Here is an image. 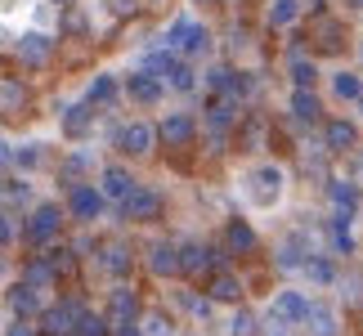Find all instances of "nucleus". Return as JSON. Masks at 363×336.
Listing matches in <instances>:
<instances>
[{
  "label": "nucleus",
  "mask_w": 363,
  "mask_h": 336,
  "mask_svg": "<svg viewBox=\"0 0 363 336\" xmlns=\"http://www.w3.org/2000/svg\"><path fill=\"white\" fill-rule=\"evenodd\" d=\"M283 193H287V175H283V166H274V162H260L242 175V198L256 206V211H274V206L283 202Z\"/></svg>",
  "instance_id": "nucleus-1"
},
{
  "label": "nucleus",
  "mask_w": 363,
  "mask_h": 336,
  "mask_svg": "<svg viewBox=\"0 0 363 336\" xmlns=\"http://www.w3.org/2000/svg\"><path fill=\"white\" fill-rule=\"evenodd\" d=\"M162 193H152V189H144V184H135L130 193L121 198V215L130 220V224H152V220H162Z\"/></svg>",
  "instance_id": "nucleus-2"
},
{
  "label": "nucleus",
  "mask_w": 363,
  "mask_h": 336,
  "mask_svg": "<svg viewBox=\"0 0 363 336\" xmlns=\"http://www.w3.org/2000/svg\"><path fill=\"white\" fill-rule=\"evenodd\" d=\"M59 229H63V211L54 202H45V206H36L32 211V220L23 224V237L32 247H45V242H54V237H59Z\"/></svg>",
  "instance_id": "nucleus-3"
},
{
  "label": "nucleus",
  "mask_w": 363,
  "mask_h": 336,
  "mask_svg": "<svg viewBox=\"0 0 363 336\" xmlns=\"http://www.w3.org/2000/svg\"><path fill=\"white\" fill-rule=\"evenodd\" d=\"M117 148L125 152V157H148L152 148H157V125L148 121H125L117 130Z\"/></svg>",
  "instance_id": "nucleus-4"
},
{
  "label": "nucleus",
  "mask_w": 363,
  "mask_h": 336,
  "mask_svg": "<svg viewBox=\"0 0 363 336\" xmlns=\"http://www.w3.org/2000/svg\"><path fill=\"white\" fill-rule=\"evenodd\" d=\"M104 206H108V198H104L94 184H72V189H67V211H72L77 220H86V224L99 220Z\"/></svg>",
  "instance_id": "nucleus-5"
},
{
  "label": "nucleus",
  "mask_w": 363,
  "mask_h": 336,
  "mask_svg": "<svg viewBox=\"0 0 363 336\" xmlns=\"http://www.w3.org/2000/svg\"><path fill=\"white\" fill-rule=\"evenodd\" d=\"M157 139L166 148H189L193 139H198V121H193L189 112H171V117L157 125Z\"/></svg>",
  "instance_id": "nucleus-6"
},
{
  "label": "nucleus",
  "mask_w": 363,
  "mask_h": 336,
  "mask_svg": "<svg viewBox=\"0 0 363 336\" xmlns=\"http://www.w3.org/2000/svg\"><path fill=\"white\" fill-rule=\"evenodd\" d=\"M301 327L310 336H341V314L337 305H323V301H310V310H305Z\"/></svg>",
  "instance_id": "nucleus-7"
},
{
  "label": "nucleus",
  "mask_w": 363,
  "mask_h": 336,
  "mask_svg": "<svg viewBox=\"0 0 363 336\" xmlns=\"http://www.w3.org/2000/svg\"><path fill=\"white\" fill-rule=\"evenodd\" d=\"M323 148H328V152H354V148H359V125L345 121V117L323 121Z\"/></svg>",
  "instance_id": "nucleus-8"
},
{
  "label": "nucleus",
  "mask_w": 363,
  "mask_h": 336,
  "mask_svg": "<svg viewBox=\"0 0 363 336\" xmlns=\"http://www.w3.org/2000/svg\"><path fill=\"white\" fill-rule=\"evenodd\" d=\"M125 99H135V103H144V108H152V103H162V94H166V86L152 72H130L125 77Z\"/></svg>",
  "instance_id": "nucleus-9"
},
{
  "label": "nucleus",
  "mask_w": 363,
  "mask_h": 336,
  "mask_svg": "<svg viewBox=\"0 0 363 336\" xmlns=\"http://www.w3.org/2000/svg\"><path fill=\"white\" fill-rule=\"evenodd\" d=\"M77 314H81V305L77 301H63V305L40 310L36 318H40V332H45V336H67V332H72V323H77Z\"/></svg>",
  "instance_id": "nucleus-10"
},
{
  "label": "nucleus",
  "mask_w": 363,
  "mask_h": 336,
  "mask_svg": "<svg viewBox=\"0 0 363 336\" xmlns=\"http://www.w3.org/2000/svg\"><path fill=\"white\" fill-rule=\"evenodd\" d=\"M9 310H13V318H36L40 310H45V296H40V287H32L23 278V283L9 287Z\"/></svg>",
  "instance_id": "nucleus-11"
},
{
  "label": "nucleus",
  "mask_w": 363,
  "mask_h": 336,
  "mask_svg": "<svg viewBox=\"0 0 363 336\" xmlns=\"http://www.w3.org/2000/svg\"><path fill=\"white\" fill-rule=\"evenodd\" d=\"M18 59L27 63V67H45L50 63V54H54V40L45 36V32H27V36H18Z\"/></svg>",
  "instance_id": "nucleus-12"
},
{
  "label": "nucleus",
  "mask_w": 363,
  "mask_h": 336,
  "mask_svg": "<svg viewBox=\"0 0 363 336\" xmlns=\"http://www.w3.org/2000/svg\"><path fill=\"white\" fill-rule=\"evenodd\" d=\"M211 269H216L211 247H202V242H184V247H179V274H189V278H206Z\"/></svg>",
  "instance_id": "nucleus-13"
},
{
  "label": "nucleus",
  "mask_w": 363,
  "mask_h": 336,
  "mask_svg": "<svg viewBox=\"0 0 363 336\" xmlns=\"http://www.w3.org/2000/svg\"><path fill=\"white\" fill-rule=\"evenodd\" d=\"M135 184H139V179L125 171V166H104V171H99V193H104L108 202H121Z\"/></svg>",
  "instance_id": "nucleus-14"
},
{
  "label": "nucleus",
  "mask_w": 363,
  "mask_h": 336,
  "mask_svg": "<svg viewBox=\"0 0 363 336\" xmlns=\"http://www.w3.org/2000/svg\"><path fill=\"white\" fill-rule=\"evenodd\" d=\"M287 108H291V117H296L301 125H318V121H323V103H318L314 90H291Z\"/></svg>",
  "instance_id": "nucleus-15"
},
{
  "label": "nucleus",
  "mask_w": 363,
  "mask_h": 336,
  "mask_svg": "<svg viewBox=\"0 0 363 336\" xmlns=\"http://www.w3.org/2000/svg\"><path fill=\"white\" fill-rule=\"evenodd\" d=\"M305 310H310V296H305V291H278L269 314H274V318H283V323H301Z\"/></svg>",
  "instance_id": "nucleus-16"
},
{
  "label": "nucleus",
  "mask_w": 363,
  "mask_h": 336,
  "mask_svg": "<svg viewBox=\"0 0 363 336\" xmlns=\"http://www.w3.org/2000/svg\"><path fill=\"white\" fill-rule=\"evenodd\" d=\"M148 269L157 278H179V247L175 242H157L148 251Z\"/></svg>",
  "instance_id": "nucleus-17"
},
{
  "label": "nucleus",
  "mask_w": 363,
  "mask_h": 336,
  "mask_svg": "<svg viewBox=\"0 0 363 336\" xmlns=\"http://www.w3.org/2000/svg\"><path fill=\"white\" fill-rule=\"evenodd\" d=\"M225 242H229V251H233V256H251V251L260 247V237H256V229H251L247 220H229V229H225Z\"/></svg>",
  "instance_id": "nucleus-18"
},
{
  "label": "nucleus",
  "mask_w": 363,
  "mask_h": 336,
  "mask_svg": "<svg viewBox=\"0 0 363 336\" xmlns=\"http://www.w3.org/2000/svg\"><path fill=\"white\" fill-rule=\"evenodd\" d=\"M206 296H211V301H238L242 283L229 269H211V274H206Z\"/></svg>",
  "instance_id": "nucleus-19"
},
{
  "label": "nucleus",
  "mask_w": 363,
  "mask_h": 336,
  "mask_svg": "<svg viewBox=\"0 0 363 336\" xmlns=\"http://www.w3.org/2000/svg\"><path fill=\"white\" fill-rule=\"evenodd\" d=\"M135 314H139V301H135V291L130 287H117L113 291V301H108V323H135Z\"/></svg>",
  "instance_id": "nucleus-20"
},
{
  "label": "nucleus",
  "mask_w": 363,
  "mask_h": 336,
  "mask_svg": "<svg viewBox=\"0 0 363 336\" xmlns=\"http://www.w3.org/2000/svg\"><path fill=\"white\" fill-rule=\"evenodd\" d=\"M90 125H94V103H86V99H81V103H72V108L63 112V135L81 139V135L90 130Z\"/></svg>",
  "instance_id": "nucleus-21"
},
{
  "label": "nucleus",
  "mask_w": 363,
  "mask_h": 336,
  "mask_svg": "<svg viewBox=\"0 0 363 336\" xmlns=\"http://www.w3.org/2000/svg\"><path fill=\"white\" fill-rule=\"evenodd\" d=\"M328 198H332V206H337V215H354V211H359V184H345V179H332Z\"/></svg>",
  "instance_id": "nucleus-22"
},
{
  "label": "nucleus",
  "mask_w": 363,
  "mask_h": 336,
  "mask_svg": "<svg viewBox=\"0 0 363 336\" xmlns=\"http://www.w3.org/2000/svg\"><path fill=\"white\" fill-rule=\"evenodd\" d=\"M99 264H104V269L113 274V278H125V274H130V264H135V256H130V247H121V242H108Z\"/></svg>",
  "instance_id": "nucleus-23"
},
{
  "label": "nucleus",
  "mask_w": 363,
  "mask_h": 336,
  "mask_svg": "<svg viewBox=\"0 0 363 336\" xmlns=\"http://www.w3.org/2000/svg\"><path fill=\"white\" fill-rule=\"evenodd\" d=\"M314 45H318V54H337L341 50V23L337 18H318L314 23Z\"/></svg>",
  "instance_id": "nucleus-24"
},
{
  "label": "nucleus",
  "mask_w": 363,
  "mask_h": 336,
  "mask_svg": "<svg viewBox=\"0 0 363 336\" xmlns=\"http://www.w3.org/2000/svg\"><path fill=\"white\" fill-rule=\"evenodd\" d=\"M301 274L310 278L314 287H328V283H337V269H332V264H328L323 256H305V260H301Z\"/></svg>",
  "instance_id": "nucleus-25"
},
{
  "label": "nucleus",
  "mask_w": 363,
  "mask_h": 336,
  "mask_svg": "<svg viewBox=\"0 0 363 336\" xmlns=\"http://www.w3.org/2000/svg\"><path fill=\"white\" fill-rule=\"evenodd\" d=\"M328 233H332V251H345V256H350V251H354L350 215H332V224H328Z\"/></svg>",
  "instance_id": "nucleus-26"
},
{
  "label": "nucleus",
  "mask_w": 363,
  "mask_h": 336,
  "mask_svg": "<svg viewBox=\"0 0 363 336\" xmlns=\"http://www.w3.org/2000/svg\"><path fill=\"white\" fill-rule=\"evenodd\" d=\"M216 125V130H238V108H233V99H211V117H206Z\"/></svg>",
  "instance_id": "nucleus-27"
},
{
  "label": "nucleus",
  "mask_w": 363,
  "mask_h": 336,
  "mask_svg": "<svg viewBox=\"0 0 363 336\" xmlns=\"http://www.w3.org/2000/svg\"><path fill=\"white\" fill-rule=\"evenodd\" d=\"M332 94L354 103L359 94H363V77H359V72H337V77H332Z\"/></svg>",
  "instance_id": "nucleus-28"
},
{
  "label": "nucleus",
  "mask_w": 363,
  "mask_h": 336,
  "mask_svg": "<svg viewBox=\"0 0 363 336\" xmlns=\"http://www.w3.org/2000/svg\"><path fill=\"white\" fill-rule=\"evenodd\" d=\"M113 99H117V81H113V77H94L90 90H86V103L104 108V103H113Z\"/></svg>",
  "instance_id": "nucleus-29"
},
{
  "label": "nucleus",
  "mask_w": 363,
  "mask_h": 336,
  "mask_svg": "<svg viewBox=\"0 0 363 336\" xmlns=\"http://www.w3.org/2000/svg\"><path fill=\"white\" fill-rule=\"evenodd\" d=\"M179 301H184V310L198 318V323H211V318H216V301H211V296H193V291H179Z\"/></svg>",
  "instance_id": "nucleus-30"
},
{
  "label": "nucleus",
  "mask_w": 363,
  "mask_h": 336,
  "mask_svg": "<svg viewBox=\"0 0 363 336\" xmlns=\"http://www.w3.org/2000/svg\"><path fill=\"white\" fill-rule=\"evenodd\" d=\"M72 336H108V318H104V314H90V310H81V314H77V323H72Z\"/></svg>",
  "instance_id": "nucleus-31"
},
{
  "label": "nucleus",
  "mask_w": 363,
  "mask_h": 336,
  "mask_svg": "<svg viewBox=\"0 0 363 336\" xmlns=\"http://www.w3.org/2000/svg\"><path fill=\"white\" fill-rule=\"evenodd\" d=\"M86 171H90V152H72V157L59 166V175L67 179V189H72V184H77V175H86Z\"/></svg>",
  "instance_id": "nucleus-32"
},
{
  "label": "nucleus",
  "mask_w": 363,
  "mask_h": 336,
  "mask_svg": "<svg viewBox=\"0 0 363 336\" xmlns=\"http://www.w3.org/2000/svg\"><path fill=\"white\" fill-rule=\"evenodd\" d=\"M139 336H175V323L166 314L152 310V314H144V332H139Z\"/></svg>",
  "instance_id": "nucleus-33"
},
{
  "label": "nucleus",
  "mask_w": 363,
  "mask_h": 336,
  "mask_svg": "<svg viewBox=\"0 0 363 336\" xmlns=\"http://www.w3.org/2000/svg\"><path fill=\"white\" fill-rule=\"evenodd\" d=\"M23 278H27L32 287H50V283H54V269H50V260H32V264L23 269Z\"/></svg>",
  "instance_id": "nucleus-34"
},
{
  "label": "nucleus",
  "mask_w": 363,
  "mask_h": 336,
  "mask_svg": "<svg viewBox=\"0 0 363 336\" xmlns=\"http://www.w3.org/2000/svg\"><path fill=\"white\" fill-rule=\"evenodd\" d=\"M291 81H296V90H314L318 67H314V63H296V67H291Z\"/></svg>",
  "instance_id": "nucleus-35"
},
{
  "label": "nucleus",
  "mask_w": 363,
  "mask_h": 336,
  "mask_svg": "<svg viewBox=\"0 0 363 336\" xmlns=\"http://www.w3.org/2000/svg\"><path fill=\"white\" fill-rule=\"evenodd\" d=\"M341 296H345V305H359L363 301V278L359 274H345L341 278Z\"/></svg>",
  "instance_id": "nucleus-36"
},
{
  "label": "nucleus",
  "mask_w": 363,
  "mask_h": 336,
  "mask_svg": "<svg viewBox=\"0 0 363 336\" xmlns=\"http://www.w3.org/2000/svg\"><path fill=\"white\" fill-rule=\"evenodd\" d=\"M27 99V94H23V86H13V81H5V77H0V108H18Z\"/></svg>",
  "instance_id": "nucleus-37"
},
{
  "label": "nucleus",
  "mask_w": 363,
  "mask_h": 336,
  "mask_svg": "<svg viewBox=\"0 0 363 336\" xmlns=\"http://www.w3.org/2000/svg\"><path fill=\"white\" fill-rule=\"evenodd\" d=\"M229 336H256V318H251L247 310H238L229 318Z\"/></svg>",
  "instance_id": "nucleus-38"
},
{
  "label": "nucleus",
  "mask_w": 363,
  "mask_h": 336,
  "mask_svg": "<svg viewBox=\"0 0 363 336\" xmlns=\"http://www.w3.org/2000/svg\"><path fill=\"white\" fill-rule=\"evenodd\" d=\"M291 18H296V5H291V0H274L269 23H274V27H283V23H291Z\"/></svg>",
  "instance_id": "nucleus-39"
},
{
  "label": "nucleus",
  "mask_w": 363,
  "mask_h": 336,
  "mask_svg": "<svg viewBox=\"0 0 363 336\" xmlns=\"http://www.w3.org/2000/svg\"><path fill=\"white\" fill-rule=\"evenodd\" d=\"M260 336H291V323H283V318H264V323H260Z\"/></svg>",
  "instance_id": "nucleus-40"
},
{
  "label": "nucleus",
  "mask_w": 363,
  "mask_h": 336,
  "mask_svg": "<svg viewBox=\"0 0 363 336\" xmlns=\"http://www.w3.org/2000/svg\"><path fill=\"white\" fill-rule=\"evenodd\" d=\"M13 162H18V166H36V162H40V148H36V144H27V148L13 152Z\"/></svg>",
  "instance_id": "nucleus-41"
},
{
  "label": "nucleus",
  "mask_w": 363,
  "mask_h": 336,
  "mask_svg": "<svg viewBox=\"0 0 363 336\" xmlns=\"http://www.w3.org/2000/svg\"><path fill=\"white\" fill-rule=\"evenodd\" d=\"M13 237H18V229H13V220H9L5 211H0V247H9Z\"/></svg>",
  "instance_id": "nucleus-42"
},
{
  "label": "nucleus",
  "mask_w": 363,
  "mask_h": 336,
  "mask_svg": "<svg viewBox=\"0 0 363 336\" xmlns=\"http://www.w3.org/2000/svg\"><path fill=\"white\" fill-rule=\"evenodd\" d=\"M9 336H36V327H32V323H27V318H18V323H13V327H9Z\"/></svg>",
  "instance_id": "nucleus-43"
},
{
  "label": "nucleus",
  "mask_w": 363,
  "mask_h": 336,
  "mask_svg": "<svg viewBox=\"0 0 363 336\" xmlns=\"http://www.w3.org/2000/svg\"><path fill=\"white\" fill-rule=\"evenodd\" d=\"M354 103H359V112H363V94H359V99H354Z\"/></svg>",
  "instance_id": "nucleus-44"
},
{
  "label": "nucleus",
  "mask_w": 363,
  "mask_h": 336,
  "mask_svg": "<svg viewBox=\"0 0 363 336\" xmlns=\"http://www.w3.org/2000/svg\"><path fill=\"white\" fill-rule=\"evenodd\" d=\"M54 5H72V0H54Z\"/></svg>",
  "instance_id": "nucleus-45"
},
{
  "label": "nucleus",
  "mask_w": 363,
  "mask_h": 336,
  "mask_svg": "<svg viewBox=\"0 0 363 336\" xmlns=\"http://www.w3.org/2000/svg\"><path fill=\"white\" fill-rule=\"evenodd\" d=\"M152 5H171V0H152Z\"/></svg>",
  "instance_id": "nucleus-46"
},
{
  "label": "nucleus",
  "mask_w": 363,
  "mask_h": 336,
  "mask_svg": "<svg viewBox=\"0 0 363 336\" xmlns=\"http://www.w3.org/2000/svg\"><path fill=\"white\" fill-rule=\"evenodd\" d=\"M0 193H5V184H0Z\"/></svg>",
  "instance_id": "nucleus-47"
},
{
  "label": "nucleus",
  "mask_w": 363,
  "mask_h": 336,
  "mask_svg": "<svg viewBox=\"0 0 363 336\" xmlns=\"http://www.w3.org/2000/svg\"><path fill=\"white\" fill-rule=\"evenodd\" d=\"M67 336H72V332H67Z\"/></svg>",
  "instance_id": "nucleus-48"
}]
</instances>
